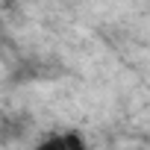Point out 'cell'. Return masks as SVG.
<instances>
[{
    "label": "cell",
    "mask_w": 150,
    "mask_h": 150,
    "mask_svg": "<svg viewBox=\"0 0 150 150\" xmlns=\"http://www.w3.org/2000/svg\"><path fill=\"white\" fill-rule=\"evenodd\" d=\"M33 150H74L71 147V129H65V132H50V135H44Z\"/></svg>",
    "instance_id": "6da1fadb"
}]
</instances>
